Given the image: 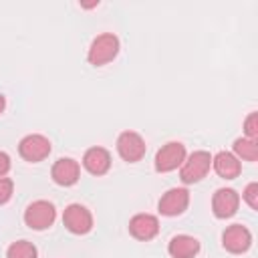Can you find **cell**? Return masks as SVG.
I'll return each instance as SVG.
<instances>
[{"mask_svg": "<svg viewBox=\"0 0 258 258\" xmlns=\"http://www.w3.org/2000/svg\"><path fill=\"white\" fill-rule=\"evenodd\" d=\"M232 147H234V155L238 159H244V161H256L258 159V141H254V139L238 137Z\"/></svg>", "mask_w": 258, "mask_h": 258, "instance_id": "obj_16", "label": "cell"}, {"mask_svg": "<svg viewBox=\"0 0 258 258\" xmlns=\"http://www.w3.org/2000/svg\"><path fill=\"white\" fill-rule=\"evenodd\" d=\"M244 133H246L248 139H254L256 141V137H258V115L256 113H250L246 117V121H244Z\"/></svg>", "mask_w": 258, "mask_h": 258, "instance_id": "obj_19", "label": "cell"}, {"mask_svg": "<svg viewBox=\"0 0 258 258\" xmlns=\"http://www.w3.org/2000/svg\"><path fill=\"white\" fill-rule=\"evenodd\" d=\"M83 165L93 175H105L111 167V153L105 147H91L83 155Z\"/></svg>", "mask_w": 258, "mask_h": 258, "instance_id": "obj_13", "label": "cell"}, {"mask_svg": "<svg viewBox=\"0 0 258 258\" xmlns=\"http://www.w3.org/2000/svg\"><path fill=\"white\" fill-rule=\"evenodd\" d=\"M117 52H119V38L113 32H103L91 42L87 58L93 67H103L111 62L117 56Z\"/></svg>", "mask_w": 258, "mask_h": 258, "instance_id": "obj_1", "label": "cell"}, {"mask_svg": "<svg viewBox=\"0 0 258 258\" xmlns=\"http://www.w3.org/2000/svg\"><path fill=\"white\" fill-rule=\"evenodd\" d=\"M167 252L171 258H194L200 252V242L194 236L187 234H177L169 240Z\"/></svg>", "mask_w": 258, "mask_h": 258, "instance_id": "obj_15", "label": "cell"}, {"mask_svg": "<svg viewBox=\"0 0 258 258\" xmlns=\"http://www.w3.org/2000/svg\"><path fill=\"white\" fill-rule=\"evenodd\" d=\"M222 246L232 254H242L252 246V234L242 224H232L222 234Z\"/></svg>", "mask_w": 258, "mask_h": 258, "instance_id": "obj_9", "label": "cell"}, {"mask_svg": "<svg viewBox=\"0 0 258 258\" xmlns=\"http://www.w3.org/2000/svg\"><path fill=\"white\" fill-rule=\"evenodd\" d=\"M187 204H189V191L185 187H171L161 196L157 208L161 216L173 218V216L183 214L187 210Z\"/></svg>", "mask_w": 258, "mask_h": 258, "instance_id": "obj_8", "label": "cell"}, {"mask_svg": "<svg viewBox=\"0 0 258 258\" xmlns=\"http://www.w3.org/2000/svg\"><path fill=\"white\" fill-rule=\"evenodd\" d=\"M238 206H240V196L236 189L232 187H220L214 198H212V210H214V216L216 218H232L236 212H238Z\"/></svg>", "mask_w": 258, "mask_h": 258, "instance_id": "obj_10", "label": "cell"}, {"mask_svg": "<svg viewBox=\"0 0 258 258\" xmlns=\"http://www.w3.org/2000/svg\"><path fill=\"white\" fill-rule=\"evenodd\" d=\"M4 107H6V99H4V95H0V113L4 111Z\"/></svg>", "mask_w": 258, "mask_h": 258, "instance_id": "obj_22", "label": "cell"}, {"mask_svg": "<svg viewBox=\"0 0 258 258\" xmlns=\"http://www.w3.org/2000/svg\"><path fill=\"white\" fill-rule=\"evenodd\" d=\"M54 218H56V210L46 200H36L28 204V208L24 210V224L30 230H46L54 224Z\"/></svg>", "mask_w": 258, "mask_h": 258, "instance_id": "obj_3", "label": "cell"}, {"mask_svg": "<svg viewBox=\"0 0 258 258\" xmlns=\"http://www.w3.org/2000/svg\"><path fill=\"white\" fill-rule=\"evenodd\" d=\"M212 167V155L208 151H194L179 169V177L183 183H198L202 181Z\"/></svg>", "mask_w": 258, "mask_h": 258, "instance_id": "obj_2", "label": "cell"}, {"mask_svg": "<svg viewBox=\"0 0 258 258\" xmlns=\"http://www.w3.org/2000/svg\"><path fill=\"white\" fill-rule=\"evenodd\" d=\"M117 151L119 155L129 161V163H137L143 159L145 151H147V145L143 141V137L135 131H123L119 137H117Z\"/></svg>", "mask_w": 258, "mask_h": 258, "instance_id": "obj_6", "label": "cell"}, {"mask_svg": "<svg viewBox=\"0 0 258 258\" xmlns=\"http://www.w3.org/2000/svg\"><path fill=\"white\" fill-rule=\"evenodd\" d=\"M62 224L73 234H87L93 228V214L81 204H71L64 208Z\"/></svg>", "mask_w": 258, "mask_h": 258, "instance_id": "obj_7", "label": "cell"}, {"mask_svg": "<svg viewBox=\"0 0 258 258\" xmlns=\"http://www.w3.org/2000/svg\"><path fill=\"white\" fill-rule=\"evenodd\" d=\"M212 167L216 169V173L224 179H234L240 175L242 171V165H240V159L230 153V151H220L212 157Z\"/></svg>", "mask_w": 258, "mask_h": 258, "instance_id": "obj_14", "label": "cell"}, {"mask_svg": "<svg viewBox=\"0 0 258 258\" xmlns=\"http://www.w3.org/2000/svg\"><path fill=\"white\" fill-rule=\"evenodd\" d=\"M8 171H10V157L8 153L0 151V177H4Z\"/></svg>", "mask_w": 258, "mask_h": 258, "instance_id": "obj_21", "label": "cell"}, {"mask_svg": "<svg viewBox=\"0 0 258 258\" xmlns=\"http://www.w3.org/2000/svg\"><path fill=\"white\" fill-rule=\"evenodd\" d=\"M18 153H20L22 159H26L30 163H38V161H42V159L48 157V153H50V141L44 135L30 133V135H26V137L20 139Z\"/></svg>", "mask_w": 258, "mask_h": 258, "instance_id": "obj_4", "label": "cell"}, {"mask_svg": "<svg viewBox=\"0 0 258 258\" xmlns=\"http://www.w3.org/2000/svg\"><path fill=\"white\" fill-rule=\"evenodd\" d=\"M183 161H185V147L179 141H169L155 153V169L159 173L173 171L181 167Z\"/></svg>", "mask_w": 258, "mask_h": 258, "instance_id": "obj_5", "label": "cell"}, {"mask_svg": "<svg viewBox=\"0 0 258 258\" xmlns=\"http://www.w3.org/2000/svg\"><path fill=\"white\" fill-rule=\"evenodd\" d=\"M12 191H14L12 179L10 177H0V206L6 204L12 198Z\"/></svg>", "mask_w": 258, "mask_h": 258, "instance_id": "obj_20", "label": "cell"}, {"mask_svg": "<svg viewBox=\"0 0 258 258\" xmlns=\"http://www.w3.org/2000/svg\"><path fill=\"white\" fill-rule=\"evenodd\" d=\"M38 252H36V246L28 240H18V242H12L6 250V258H36Z\"/></svg>", "mask_w": 258, "mask_h": 258, "instance_id": "obj_17", "label": "cell"}, {"mask_svg": "<svg viewBox=\"0 0 258 258\" xmlns=\"http://www.w3.org/2000/svg\"><path fill=\"white\" fill-rule=\"evenodd\" d=\"M50 175L54 179V183L62 185V187H69V185H75L81 177V167L75 159L71 157H60L54 161L52 169H50Z\"/></svg>", "mask_w": 258, "mask_h": 258, "instance_id": "obj_11", "label": "cell"}, {"mask_svg": "<svg viewBox=\"0 0 258 258\" xmlns=\"http://www.w3.org/2000/svg\"><path fill=\"white\" fill-rule=\"evenodd\" d=\"M129 232H131L133 238L147 242V240H151V238L157 236V232H159V222H157V218L151 216V214H137V216H133V218L129 220Z\"/></svg>", "mask_w": 258, "mask_h": 258, "instance_id": "obj_12", "label": "cell"}, {"mask_svg": "<svg viewBox=\"0 0 258 258\" xmlns=\"http://www.w3.org/2000/svg\"><path fill=\"white\" fill-rule=\"evenodd\" d=\"M242 198H244V202H246L252 210H256V208H258V183H256V181L248 183L246 189H244V194H242Z\"/></svg>", "mask_w": 258, "mask_h": 258, "instance_id": "obj_18", "label": "cell"}]
</instances>
